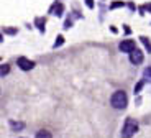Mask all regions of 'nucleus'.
Masks as SVG:
<instances>
[{"instance_id":"4","label":"nucleus","mask_w":151,"mask_h":138,"mask_svg":"<svg viewBox=\"0 0 151 138\" xmlns=\"http://www.w3.org/2000/svg\"><path fill=\"white\" fill-rule=\"evenodd\" d=\"M18 66L20 69H23V71H30V69H33L35 67V63L30 59H27V58H20L18 59Z\"/></svg>"},{"instance_id":"8","label":"nucleus","mask_w":151,"mask_h":138,"mask_svg":"<svg viewBox=\"0 0 151 138\" xmlns=\"http://www.w3.org/2000/svg\"><path fill=\"white\" fill-rule=\"evenodd\" d=\"M8 71H10V67H8L7 64H4V66H2V76H5Z\"/></svg>"},{"instance_id":"9","label":"nucleus","mask_w":151,"mask_h":138,"mask_svg":"<svg viewBox=\"0 0 151 138\" xmlns=\"http://www.w3.org/2000/svg\"><path fill=\"white\" fill-rule=\"evenodd\" d=\"M145 77H148V79H151V66L148 67L146 71H145Z\"/></svg>"},{"instance_id":"11","label":"nucleus","mask_w":151,"mask_h":138,"mask_svg":"<svg viewBox=\"0 0 151 138\" xmlns=\"http://www.w3.org/2000/svg\"><path fill=\"white\" fill-rule=\"evenodd\" d=\"M87 2V5H89V7H92V0H86Z\"/></svg>"},{"instance_id":"6","label":"nucleus","mask_w":151,"mask_h":138,"mask_svg":"<svg viewBox=\"0 0 151 138\" xmlns=\"http://www.w3.org/2000/svg\"><path fill=\"white\" fill-rule=\"evenodd\" d=\"M141 41H143V43H145V46H146V48H148V51L151 53V43H150V41H148V40H146V38H145V36H141Z\"/></svg>"},{"instance_id":"1","label":"nucleus","mask_w":151,"mask_h":138,"mask_svg":"<svg viewBox=\"0 0 151 138\" xmlns=\"http://www.w3.org/2000/svg\"><path fill=\"white\" fill-rule=\"evenodd\" d=\"M110 102L115 108H125L127 104H128V97H127V92L123 90H117V92L112 94V97H110Z\"/></svg>"},{"instance_id":"10","label":"nucleus","mask_w":151,"mask_h":138,"mask_svg":"<svg viewBox=\"0 0 151 138\" xmlns=\"http://www.w3.org/2000/svg\"><path fill=\"white\" fill-rule=\"evenodd\" d=\"M141 87H143V82H140V84H136V90H135V92H140V89H141Z\"/></svg>"},{"instance_id":"3","label":"nucleus","mask_w":151,"mask_h":138,"mask_svg":"<svg viewBox=\"0 0 151 138\" xmlns=\"http://www.w3.org/2000/svg\"><path fill=\"white\" fill-rule=\"evenodd\" d=\"M130 61H132L133 64H140L141 61H143V53H141V49H133L132 53H130Z\"/></svg>"},{"instance_id":"5","label":"nucleus","mask_w":151,"mask_h":138,"mask_svg":"<svg viewBox=\"0 0 151 138\" xmlns=\"http://www.w3.org/2000/svg\"><path fill=\"white\" fill-rule=\"evenodd\" d=\"M133 49H135V43H133L132 40H125L120 43V51L123 53H132Z\"/></svg>"},{"instance_id":"7","label":"nucleus","mask_w":151,"mask_h":138,"mask_svg":"<svg viewBox=\"0 0 151 138\" xmlns=\"http://www.w3.org/2000/svg\"><path fill=\"white\" fill-rule=\"evenodd\" d=\"M36 137H51V133L46 131V130H41V131H38L36 133Z\"/></svg>"},{"instance_id":"2","label":"nucleus","mask_w":151,"mask_h":138,"mask_svg":"<svg viewBox=\"0 0 151 138\" xmlns=\"http://www.w3.org/2000/svg\"><path fill=\"white\" fill-rule=\"evenodd\" d=\"M136 130H138V125H136V122L133 118H128L127 122H125V125H123V135L125 137H132V135H135Z\"/></svg>"}]
</instances>
